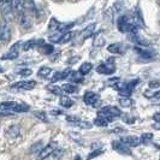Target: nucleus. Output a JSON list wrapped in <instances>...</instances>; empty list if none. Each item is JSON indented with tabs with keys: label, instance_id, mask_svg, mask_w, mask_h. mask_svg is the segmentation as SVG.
I'll list each match as a JSON object with an SVG mask.
<instances>
[{
	"label": "nucleus",
	"instance_id": "39448f33",
	"mask_svg": "<svg viewBox=\"0 0 160 160\" xmlns=\"http://www.w3.org/2000/svg\"><path fill=\"white\" fill-rule=\"evenodd\" d=\"M21 45H22L21 41H18L15 45H12V47L10 48V51L1 57V59L2 60H13V59H17L18 56H19V47H21Z\"/></svg>",
	"mask_w": 160,
	"mask_h": 160
},
{
	"label": "nucleus",
	"instance_id": "6e6552de",
	"mask_svg": "<svg viewBox=\"0 0 160 160\" xmlns=\"http://www.w3.org/2000/svg\"><path fill=\"white\" fill-rule=\"evenodd\" d=\"M11 39V28L8 23H2L0 25V41L6 43Z\"/></svg>",
	"mask_w": 160,
	"mask_h": 160
},
{
	"label": "nucleus",
	"instance_id": "1a4fd4ad",
	"mask_svg": "<svg viewBox=\"0 0 160 160\" xmlns=\"http://www.w3.org/2000/svg\"><path fill=\"white\" fill-rule=\"evenodd\" d=\"M12 88L15 89H24V90H30L36 87V82L35 81H19L16 82L11 86Z\"/></svg>",
	"mask_w": 160,
	"mask_h": 160
},
{
	"label": "nucleus",
	"instance_id": "f8f14e48",
	"mask_svg": "<svg viewBox=\"0 0 160 160\" xmlns=\"http://www.w3.org/2000/svg\"><path fill=\"white\" fill-rule=\"evenodd\" d=\"M99 99H100L99 94H96L94 92H87V93L84 94V96H83L84 104L88 105V106H95L96 102L99 101Z\"/></svg>",
	"mask_w": 160,
	"mask_h": 160
},
{
	"label": "nucleus",
	"instance_id": "2eb2a0df",
	"mask_svg": "<svg viewBox=\"0 0 160 160\" xmlns=\"http://www.w3.org/2000/svg\"><path fill=\"white\" fill-rule=\"evenodd\" d=\"M112 148L116 151V152L119 153V154H125V155L130 154V149H129V147L128 146H125L124 143H122L120 141H113Z\"/></svg>",
	"mask_w": 160,
	"mask_h": 160
},
{
	"label": "nucleus",
	"instance_id": "dca6fc26",
	"mask_svg": "<svg viewBox=\"0 0 160 160\" xmlns=\"http://www.w3.org/2000/svg\"><path fill=\"white\" fill-rule=\"evenodd\" d=\"M70 73H71V70H70V69H66V70H64V71H57L56 73L53 75V77L51 78V82H52V84H53V83H56L57 81L69 78Z\"/></svg>",
	"mask_w": 160,
	"mask_h": 160
},
{
	"label": "nucleus",
	"instance_id": "393cba45",
	"mask_svg": "<svg viewBox=\"0 0 160 160\" xmlns=\"http://www.w3.org/2000/svg\"><path fill=\"white\" fill-rule=\"evenodd\" d=\"M63 35H64V32H56L54 34H52V35H49V41L51 42H54V43H60V41H62V38H63Z\"/></svg>",
	"mask_w": 160,
	"mask_h": 160
},
{
	"label": "nucleus",
	"instance_id": "5701e85b",
	"mask_svg": "<svg viewBox=\"0 0 160 160\" xmlns=\"http://www.w3.org/2000/svg\"><path fill=\"white\" fill-rule=\"evenodd\" d=\"M92 69H93V65L90 64V63H88V62H86V63H83V64L81 65L78 72H80L82 76H86V75H88L89 72L92 71Z\"/></svg>",
	"mask_w": 160,
	"mask_h": 160
},
{
	"label": "nucleus",
	"instance_id": "6ab92c4d",
	"mask_svg": "<svg viewBox=\"0 0 160 160\" xmlns=\"http://www.w3.org/2000/svg\"><path fill=\"white\" fill-rule=\"evenodd\" d=\"M69 78H70V81H71L72 83H82L84 81V77L78 71H71Z\"/></svg>",
	"mask_w": 160,
	"mask_h": 160
},
{
	"label": "nucleus",
	"instance_id": "9d476101",
	"mask_svg": "<svg viewBox=\"0 0 160 160\" xmlns=\"http://www.w3.org/2000/svg\"><path fill=\"white\" fill-rule=\"evenodd\" d=\"M129 40L132 41L134 43H136L137 47H144V46H149L151 45L149 41L146 40L142 36H140L137 32H135V34H129Z\"/></svg>",
	"mask_w": 160,
	"mask_h": 160
},
{
	"label": "nucleus",
	"instance_id": "a211bd4d",
	"mask_svg": "<svg viewBox=\"0 0 160 160\" xmlns=\"http://www.w3.org/2000/svg\"><path fill=\"white\" fill-rule=\"evenodd\" d=\"M60 88H62V90H63L64 93H68V94L78 93V87H76L75 84H71V83H66V84H63Z\"/></svg>",
	"mask_w": 160,
	"mask_h": 160
},
{
	"label": "nucleus",
	"instance_id": "79ce46f5",
	"mask_svg": "<svg viewBox=\"0 0 160 160\" xmlns=\"http://www.w3.org/2000/svg\"><path fill=\"white\" fill-rule=\"evenodd\" d=\"M153 119L155 120V122H158V123H160V111L153 114Z\"/></svg>",
	"mask_w": 160,
	"mask_h": 160
},
{
	"label": "nucleus",
	"instance_id": "f257e3e1",
	"mask_svg": "<svg viewBox=\"0 0 160 160\" xmlns=\"http://www.w3.org/2000/svg\"><path fill=\"white\" fill-rule=\"evenodd\" d=\"M117 28L123 34H135L138 32V28L134 24L129 15H122L117 19Z\"/></svg>",
	"mask_w": 160,
	"mask_h": 160
},
{
	"label": "nucleus",
	"instance_id": "c756f323",
	"mask_svg": "<svg viewBox=\"0 0 160 160\" xmlns=\"http://www.w3.org/2000/svg\"><path fill=\"white\" fill-rule=\"evenodd\" d=\"M41 52L42 53H45V54H52L53 52H54V47L52 46V45H47V43H43L42 46L40 47Z\"/></svg>",
	"mask_w": 160,
	"mask_h": 160
},
{
	"label": "nucleus",
	"instance_id": "f3484780",
	"mask_svg": "<svg viewBox=\"0 0 160 160\" xmlns=\"http://www.w3.org/2000/svg\"><path fill=\"white\" fill-rule=\"evenodd\" d=\"M95 27L96 24L93 23L90 24V25H88L83 32H81V38L84 40V39H87V38H90V36H93V34H94V32H95Z\"/></svg>",
	"mask_w": 160,
	"mask_h": 160
},
{
	"label": "nucleus",
	"instance_id": "c85d7f7f",
	"mask_svg": "<svg viewBox=\"0 0 160 160\" xmlns=\"http://www.w3.org/2000/svg\"><path fill=\"white\" fill-rule=\"evenodd\" d=\"M119 105L122 107H131L134 105V100L130 98H120Z\"/></svg>",
	"mask_w": 160,
	"mask_h": 160
},
{
	"label": "nucleus",
	"instance_id": "58836bf2",
	"mask_svg": "<svg viewBox=\"0 0 160 160\" xmlns=\"http://www.w3.org/2000/svg\"><path fill=\"white\" fill-rule=\"evenodd\" d=\"M120 117L123 118V120H124L125 123H134V122H135V119H134L131 116H129V114H122Z\"/></svg>",
	"mask_w": 160,
	"mask_h": 160
},
{
	"label": "nucleus",
	"instance_id": "ea45409f",
	"mask_svg": "<svg viewBox=\"0 0 160 160\" xmlns=\"http://www.w3.org/2000/svg\"><path fill=\"white\" fill-rule=\"evenodd\" d=\"M70 137H71L73 141L81 142V135L78 134V132H70Z\"/></svg>",
	"mask_w": 160,
	"mask_h": 160
},
{
	"label": "nucleus",
	"instance_id": "cd10ccee",
	"mask_svg": "<svg viewBox=\"0 0 160 160\" xmlns=\"http://www.w3.org/2000/svg\"><path fill=\"white\" fill-rule=\"evenodd\" d=\"M59 25H60V23L58 22V19H57V18H54V17H52V18L49 19L48 29H49V30H54V32H58V29H59Z\"/></svg>",
	"mask_w": 160,
	"mask_h": 160
},
{
	"label": "nucleus",
	"instance_id": "423d86ee",
	"mask_svg": "<svg viewBox=\"0 0 160 160\" xmlns=\"http://www.w3.org/2000/svg\"><path fill=\"white\" fill-rule=\"evenodd\" d=\"M135 52H136L138 56L143 59L147 60H151L154 57L157 56V52L153 49V48H143V47H135Z\"/></svg>",
	"mask_w": 160,
	"mask_h": 160
},
{
	"label": "nucleus",
	"instance_id": "412c9836",
	"mask_svg": "<svg viewBox=\"0 0 160 160\" xmlns=\"http://www.w3.org/2000/svg\"><path fill=\"white\" fill-rule=\"evenodd\" d=\"M59 104L62 107H65V108H69V107H71L72 105L75 104L73 102V100L70 99L69 96H60V100H59Z\"/></svg>",
	"mask_w": 160,
	"mask_h": 160
},
{
	"label": "nucleus",
	"instance_id": "0eeeda50",
	"mask_svg": "<svg viewBox=\"0 0 160 160\" xmlns=\"http://www.w3.org/2000/svg\"><path fill=\"white\" fill-rule=\"evenodd\" d=\"M56 149H57V142H49L39 153V160H43L46 159V158H48L51 154H53V153L56 152Z\"/></svg>",
	"mask_w": 160,
	"mask_h": 160
},
{
	"label": "nucleus",
	"instance_id": "2f4dec72",
	"mask_svg": "<svg viewBox=\"0 0 160 160\" xmlns=\"http://www.w3.org/2000/svg\"><path fill=\"white\" fill-rule=\"evenodd\" d=\"M72 38H73V34L71 32H65L64 35H63V38H62V41H60V43H68V42H70L72 40Z\"/></svg>",
	"mask_w": 160,
	"mask_h": 160
},
{
	"label": "nucleus",
	"instance_id": "4be33fe9",
	"mask_svg": "<svg viewBox=\"0 0 160 160\" xmlns=\"http://www.w3.org/2000/svg\"><path fill=\"white\" fill-rule=\"evenodd\" d=\"M19 23L21 25L25 28V29H28V28H30L32 27V21H30V18L27 16L25 13H22L21 16H19Z\"/></svg>",
	"mask_w": 160,
	"mask_h": 160
},
{
	"label": "nucleus",
	"instance_id": "72a5a7b5",
	"mask_svg": "<svg viewBox=\"0 0 160 160\" xmlns=\"http://www.w3.org/2000/svg\"><path fill=\"white\" fill-rule=\"evenodd\" d=\"M76 125H77V127H80L81 129H90V128H93V123L87 122V120H80V122H78Z\"/></svg>",
	"mask_w": 160,
	"mask_h": 160
},
{
	"label": "nucleus",
	"instance_id": "bb28decb",
	"mask_svg": "<svg viewBox=\"0 0 160 160\" xmlns=\"http://www.w3.org/2000/svg\"><path fill=\"white\" fill-rule=\"evenodd\" d=\"M47 90L51 92V93H53V94H56V95H62V94H63L62 88H60L59 86H57V84H48Z\"/></svg>",
	"mask_w": 160,
	"mask_h": 160
},
{
	"label": "nucleus",
	"instance_id": "e433bc0d",
	"mask_svg": "<svg viewBox=\"0 0 160 160\" xmlns=\"http://www.w3.org/2000/svg\"><path fill=\"white\" fill-rule=\"evenodd\" d=\"M32 73V71L30 69H22V70L18 71V75H21V76H23V77H28V76H30Z\"/></svg>",
	"mask_w": 160,
	"mask_h": 160
},
{
	"label": "nucleus",
	"instance_id": "c03bdc74",
	"mask_svg": "<svg viewBox=\"0 0 160 160\" xmlns=\"http://www.w3.org/2000/svg\"><path fill=\"white\" fill-rule=\"evenodd\" d=\"M78 59H80L78 57H75V59H71V60H69V63H70V64H71V63H76Z\"/></svg>",
	"mask_w": 160,
	"mask_h": 160
},
{
	"label": "nucleus",
	"instance_id": "ddd939ff",
	"mask_svg": "<svg viewBox=\"0 0 160 160\" xmlns=\"http://www.w3.org/2000/svg\"><path fill=\"white\" fill-rule=\"evenodd\" d=\"M0 10H1V13L2 16L5 17L6 19H10L12 17V5L10 1H0Z\"/></svg>",
	"mask_w": 160,
	"mask_h": 160
},
{
	"label": "nucleus",
	"instance_id": "aec40b11",
	"mask_svg": "<svg viewBox=\"0 0 160 160\" xmlns=\"http://www.w3.org/2000/svg\"><path fill=\"white\" fill-rule=\"evenodd\" d=\"M105 39L102 38V35H101V32H98L95 36H94V40H93V46L96 48L99 47H102L105 45Z\"/></svg>",
	"mask_w": 160,
	"mask_h": 160
},
{
	"label": "nucleus",
	"instance_id": "7ed1b4c3",
	"mask_svg": "<svg viewBox=\"0 0 160 160\" xmlns=\"http://www.w3.org/2000/svg\"><path fill=\"white\" fill-rule=\"evenodd\" d=\"M98 116L99 117H104L108 122H112L114 119V117L122 116V111H120V108L116 107V106H105L98 112Z\"/></svg>",
	"mask_w": 160,
	"mask_h": 160
},
{
	"label": "nucleus",
	"instance_id": "c9c22d12",
	"mask_svg": "<svg viewBox=\"0 0 160 160\" xmlns=\"http://www.w3.org/2000/svg\"><path fill=\"white\" fill-rule=\"evenodd\" d=\"M104 153V149H96L94 152H92L89 154L88 157H87V160H92L93 158H96V157H99L100 154H102Z\"/></svg>",
	"mask_w": 160,
	"mask_h": 160
},
{
	"label": "nucleus",
	"instance_id": "49530a36",
	"mask_svg": "<svg viewBox=\"0 0 160 160\" xmlns=\"http://www.w3.org/2000/svg\"><path fill=\"white\" fill-rule=\"evenodd\" d=\"M76 160H80V157H78V155H77V157H76Z\"/></svg>",
	"mask_w": 160,
	"mask_h": 160
},
{
	"label": "nucleus",
	"instance_id": "f03ea898",
	"mask_svg": "<svg viewBox=\"0 0 160 160\" xmlns=\"http://www.w3.org/2000/svg\"><path fill=\"white\" fill-rule=\"evenodd\" d=\"M0 110L1 111H6V112H28L30 110V107L25 104H18L15 101H6V102H1L0 104Z\"/></svg>",
	"mask_w": 160,
	"mask_h": 160
},
{
	"label": "nucleus",
	"instance_id": "37998d69",
	"mask_svg": "<svg viewBox=\"0 0 160 160\" xmlns=\"http://www.w3.org/2000/svg\"><path fill=\"white\" fill-rule=\"evenodd\" d=\"M153 98H154V99H160V90L159 92H157V93L153 95Z\"/></svg>",
	"mask_w": 160,
	"mask_h": 160
},
{
	"label": "nucleus",
	"instance_id": "a878e982",
	"mask_svg": "<svg viewBox=\"0 0 160 160\" xmlns=\"http://www.w3.org/2000/svg\"><path fill=\"white\" fill-rule=\"evenodd\" d=\"M107 124H108V120L104 118V117H96L95 120H94V125L96 127H100V128H106L107 127Z\"/></svg>",
	"mask_w": 160,
	"mask_h": 160
},
{
	"label": "nucleus",
	"instance_id": "f704fd0d",
	"mask_svg": "<svg viewBox=\"0 0 160 160\" xmlns=\"http://www.w3.org/2000/svg\"><path fill=\"white\" fill-rule=\"evenodd\" d=\"M35 116H36V118L41 119L42 122H48L47 114H46V112H43V111H36Z\"/></svg>",
	"mask_w": 160,
	"mask_h": 160
},
{
	"label": "nucleus",
	"instance_id": "4468645a",
	"mask_svg": "<svg viewBox=\"0 0 160 160\" xmlns=\"http://www.w3.org/2000/svg\"><path fill=\"white\" fill-rule=\"evenodd\" d=\"M107 51L110 53H113V54H122L125 52V45L124 43H120V42H116V43H111L108 47H107Z\"/></svg>",
	"mask_w": 160,
	"mask_h": 160
},
{
	"label": "nucleus",
	"instance_id": "b1692460",
	"mask_svg": "<svg viewBox=\"0 0 160 160\" xmlns=\"http://www.w3.org/2000/svg\"><path fill=\"white\" fill-rule=\"evenodd\" d=\"M51 72H52V69L49 66H41L39 69V71H38V76L41 77V78H46V77L49 76Z\"/></svg>",
	"mask_w": 160,
	"mask_h": 160
},
{
	"label": "nucleus",
	"instance_id": "20e7f679",
	"mask_svg": "<svg viewBox=\"0 0 160 160\" xmlns=\"http://www.w3.org/2000/svg\"><path fill=\"white\" fill-rule=\"evenodd\" d=\"M96 71L101 75H112L116 71V66H114V59H108L107 62H105L102 64H100L96 68Z\"/></svg>",
	"mask_w": 160,
	"mask_h": 160
},
{
	"label": "nucleus",
	"instance_id": "9b49d317",
	"mask_svg": "<svg viewBox=\"0 0 160 160\" xmlns=\"http://www.w3.org/2000/svg\"><path fill=\"white\" fill-rule=\"evenodd\" d=\"M119 141L128 147H137L141 144V138L137 136H123L120 137Z\"/></svg>",
	"mask_w": 160,
	"mask_h": 160
},
{
	"label": "nucleus",
	"instance_id": "a19ab883",
	"mask_svg": "<svg viewBox=\"0 0 160 160\" xmlns=\"http://www.w3.org/2000/svg\"><path fill=\"white\" fill-rule=\"evenodd\" d=\"M148 86H149V88H158V87H160V81H158V80L151 81V82L148 83Z\"/></svg>",
	"mask_w": 160,
	"mask_h": 160
},
{
	"label": "nucleus",
	"instance_id": "a18cd8bd",
	"mask_svg": "<svg viewBox=\"0 0 160 160\" xmlns=\"http://www.w3.org/2000/svg\"><path fill=\"white\" fill-rule=\"evenodd\" d=\"M4 71V69H1V66H0V72H2Z\"/></svg>",
	"mask_w": 160,
	"mask_h": 160
},
{
	"label": "nucleus",
	"instance_id": "473e14b6",
	"mask_svg": "<svg viewBox=\"0 0 160 160\" xmlns=\"http://www.w3.org/2000/svg\"><path fill=\"white\" fill-rule=\"evenodd\" d=\"M141 138V143H144V144H148L151 141H152L153 138V134H149V132H146L143 134L142 136L140 137Z\"/></svg>",
	"mask_w": 160,
	"mask_h": 160
},
{
	"label": "nucleus",
	"instance_id": "7c9ffc66",
	"mask_svg": "<svg viewBox=\"0 0 160 160\" xmlns=\"http://www.w3.org/2000/svg\"><path fill=\"white\" fill-rule=\"evenodd\" d=\"M8 135L11 137H17L19 135V128L17 125H12L8 129Z\"/></svg>",
	"mask_w": 160,
	"mask_h": 160
},
{
	"label": "nucleus",
	"instance_id": "4c0bfd02",
	"mask_svg": "<svg viewBox=\"0 0 160 160\" xmlns=\"http://www.w3.org/2000/svg\"><path fill=\"white\" fill-rule=\"evenodd\" d=\"M66 120H68V122H72V123L76 125L81 119L77 117V116H68V117H66Z\"/></svg>",
	"mask_w": 160,
	"mask_h": 160
}]
</instances>
